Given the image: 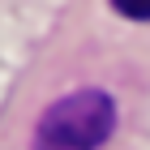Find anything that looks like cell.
Wrapping results in <instances>:
<instances>
[{
    "instance_id": "cell-1",
    "label": "cell",
    "mask_w": 150,
    "mask_h": 150,
    "mask_svg": "<svg viewBox=\"0 0 150 150\" xmlns=\"http://www.w3.org/2000/svg\"><path fill=\"white\" fill-rule=\"evenodd\" d=\"M116 129L107 90H73L47 107L35 125V150H99Z\"/></svg>"
},
{
    "instance_id": "cell-2",
    "label": "cell",
    "mask_w": 150,
    "mask_h": 150,
    "mask_svg": "<svg viewBox=\"0 0 150 150\" xmlns=\"http://www.w3.org/2000/svg\"><path fill=\"white\" fill-rule=\"evenodd\" d=\"M112 9L133 22H150V0H112Z\"/></svg>"
}]
</instances>
